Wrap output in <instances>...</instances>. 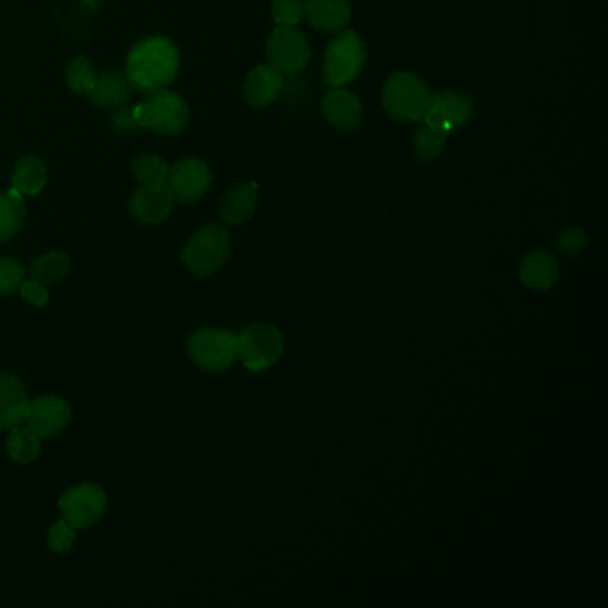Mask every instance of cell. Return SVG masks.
Instances as JSON below:
<instances>
[{
  "label": "cell",
  "mask_w": 608,
  "mask_h": 608,
  "mask_svg": "<svg viewBox=\"0 0 608 608\" xmlns=\"http://www.w3.org/2000/svg\"><path fill=\"white\" fill-rule=\"evenodd\" d=\"M272 15L280 27H296L304 18V0H273Z\"/></svg>",
  "instance_id": "obj_29"
},
{
  "label": "cell",
  "mask_w": 608,
  "mask_h": 608,
  "mask_svg": "<svg viewBox=\"0 0 608 608\" xmlns=\"http://www.w3.org/2000/svg\"><path fill=\"white\" fill-rule=\"evenodd\" d=\"M368 59L366 43L352 29L337 33L330 40L323 58L325 81L332 88H341L355 81L361 75Z\"/></svg>",
  "instance_id": "obj_3"
},
{
  "label": "cell",
  "mask_w": 608,
  "mask_h": 608,
  "mask_svg": "<svg viewBox=\"0 0 608 608\" xmlns=\"http://www.w3.org/2000/svg\"><path fill=\"white\" fill-rule=\"evenodd\" d=\"M25 213L24 198L17 189L0 193V243L8 241L20 231Z\"/></svg>",
  "instance_id": "obj_22"
},
{
  "label": "cell",
  "mask_w": 608,
  "mask_h": 608,
  "mask_svg": "<svg viewBox=\"0 0 608 608\" xmlns=\"http://www.w3.org/2000/svg\"><path fill=\"white\" fill-rule=\"evenodd\" d=\"M47 182V166L38 156H24L11 173V184L20 195L34 197Z\"/></svg>",
  "instance_id": "obj_21"
},
{
  "label": "cell",
  "mask_w": 608,
  "mask_h": 608,
  "mask_svg": "<svg viewBox=\"0 0 608 608\" xmlns=\"http://www.w3.org/2000/svg\"><path fill=\"white\" fill-rule=\"evenodd\" d=\"M270 65L280 74H296L309 65L311 47L305 34L296 27H277L266 45Z\"/></svg>",
  "instance_id": "obj_8"
},
{
  "label": "cell",
  "mask_w": 608,
  "mask_h": 608,
  "mask_svg": "<svg viewBox=\"0 0 608 608\" xmlns=\"http://www.w3.org/2000/svg\"><path fill=\"white\" fill-rule=\"evenodd\" d=\"M106 505L107 496L104 489L93 484L72 487L59 500L63 519L74 528H88L95 525L102 518Z\"/></svg>",
  "instance_id": "obj_10"
},
{
  "label": "cell",
  "mask_w": 608,
  "mask_h": 608,
  "mask_svg": "<svg viewBox=\"0 0 608 608\" xmlns=\"http://www.w3.org/2000/svg\"><path fill=\"white\" fill-rule=\"evenodd\" d=\"M284 77L272 65H259L248 72L243 84V97L250 106L268 107L279 99Z\"/></svg>",
  "instance_id": "obj_15"
},
{
  "label": "cell",
  "mask_w": 608,
  "mask_h": 608,
  "mask_svg": "<svg viewBox=\"0 0 608 608\" xmlns=\"http://www.w3.org/2000/svg\"><path fill=\"white\" fill-rule=\"evenodd\" d=\"M519 279L526 288L546 291L559 280V263L548 250H534L519 264Z\"/></svg>",
  "instance_id": "obj_18"
},
{
  "label": "cell",
  "mask_w": 608,
  "mask_h": 608,
  "mask_svg": "<svg viewBox=\"0 0 608 608\" xmlns=\"http://www.w3.org/2000/svg\"><path fill=\"white\" fill-rule=\"evenodd\" d=\"M257 206V184L243 182L225 193L220 202V218L229 225H243L252 218Z\"/></svg>",
  "instance_id": "obj_19"
},
{
  "label": "cell",
  "mask_w": 608,
  "mask_h": 608,
  "mask_svg": "<svg viewBox=\"0 0 608 608\" xmlns=\"http://www.w3.org/2000/svg\"><path fill=\"white\" fill-rule=\"evenodd\" d=\"M140 127V122H138L136 113H134V107H120L118 111L111 115V129L120 132V134L136 132Z\"/></svg>",
  "instance_id": "obj_32"
},
{
  "label": "cell",
  "mask_w": 608,
  "mask_h": 608,
  "mask_svg": "<svg viewBox=\"0 0 608 608\" xmlns=\"http://www.w3.org/2000/svg\"><path fill=\"white\" fill-rule=\"evenodd\" d=\"M47 543L54 553H66L75 543V528L65 519L52 526L47 534Z\"/></svg>",
  "instance_id": "obj_31"
},
{
  "label": "cell",
  "mask_w": 608,
  "mask_h": 608,
  "mask_svg": "<svg viewBox=\"0 0 608 608\" xmlns=\"http://www.w3.org/2000/svg\"><path fill=\"white\" fill-rule=\"evenodd\" d=\"M213 182L211 168L197 157H184L168 168L165 188L175 202H195Z\"/></svg>",
  "instance_id": "obj_9"
},
{
  "label": "cell",
  "mask_w": 608,
  "mask_h": 608,
  "mask_svg": "<svg viewBox=\"0 0 608 608\" xmlns=\"http://www.w3.org/2000/svg\"><path fill=\"white\" fill-rule=\"evenodd\" d=\"M304 17L323 33L343 31L352 17L350 0H304Z\"/></svg>",
  "instance_id": "obj_16"
},
{
  "label": "cell",
  "mask_w": 608,
  "mask_h": 608,
  "mask_svg": "<svg viewBox=\"0 0 608 608\" xmlns=\"http://www.w3.org/2000/svg\"><path fill=\"white\" fill-rule=\"evenodd\" d=\"M428 84L412 72L400 70L387 79L382 90V104L396 122H423L432 102Z\"/></svg>",
  "instance_id": "obj_2"
},
{
  "label": "cell",
  "mask_w": 608,
  "mask_h": 608,
  "mask_svg": "<svg viewBox=\"0 0 608 608\" xmlns=\"http://www.w3.org/2000/svg\"><path fill=\"white\" fill-rule=\"evenodd\" d=\"M70 270V257L65 252H49L34 259L31 277L42 284H54L63 279Z\"/></svg>",
  "instance_id": "obj_25"
},
{
  "label": "cell",
  "mask_w": 608,
  "mask_h": 608,
  "mask_svg": "<svg viewBox=\"0 0 608 608\" xmlns=\"http://www.w3.org/2000/svg\"><path fill=\"white\" fill-rule=\"evenodd\" d=\"M188 348L200 370L220 373L238 359V336L231 330L200 329L189 337Z\"/></svg>",
  "instance_id": "obj_6"
},
{
  "label": "cell",
  "mask_w": 608,
  "mask_h": 608,
  "mask_svg": "<svg viewBox=\"0 0 608 608\" xmlns=\"http://www.w3.org/2000/svg\"><path fill=\"white\" fill-rule=\"evenodd\" d=\"M321 113L337 131L352 132L361 125L364 109L354 91L346 90L345 86H341L325 95V99L321 102Z\"/></svg>",
  "instance_id": "obj_13"
},
{
  "label": "cell",
  "mask_w": 608,
  "mask_h": 608,
  "mask_svg": "<svg viewBox=\"0 0 608 608\" xmlns=\"http://www.w3.org/2000/svg\"><path fill=\"white\" fill-rule=\"evenodd\" d=\"M132 84L125 72H106L97 79L90 99L95 106L118 107L131 97Z\"/></svg>",
  "instance_id": "obj_20"
},
{
  "label": "cell",
  "mask_w": 608,
  "mask_h": 608,
  "mask_svg": "<svg viewBox=\"0 0 608 608\" xmlns=\"http://www.w3.org/2000/svg\"><path fill=\"white\" fill-rule=\"evenodd\" d=\"M6 450L13 461L20 462V464L33 462L42 452V437L38 436L33 428H22L18 425L13 428L11 436L8 437Z\"/></svg>",
  "instance_id": "obj_23"
},
{
  "label": "cell",
  "mask_w": 608,
  "mask_h": 608,
  "mask_svg": "<svg viewBox=\"0 0 608 608\" xmlns=\"http://www.w3.org/2000/svg\"><path fill=\"white\" fill-rule=\"evenodd\" d=\"M18 289L25 302L36 305V307H43L49 302V291L45 288V284L38 280H24Z\"/></svg>",
  "instance_id": "obj_33"
},
{
  "label": "cell",
  "mask_w": 608,
  "mask_h": 608,
  "mask_svg": "<svg viewBox=\"0 0 608 608\" xmlns=\"http://www.w3.org/2000/svg\"><path fill=\"white\" fill-rule=\"evenodd\" d=\"M179 52L172 40L165 36H152L141 40L129 52L125 74L132 88L152 93L172 83L179 72Z\"/></svg>",
  "instance_id": "obj_1"
},
{
  "label": "cell",
  "mask_w": 608,
  "mask_h": 608,
  "mask_svg": "<svg viewBox=\"0 0 608 608\" xmlns=\"http://www.w3.org/2000/svg\"><path fill=\"white\" fill-rule=\"evenodd\" d=\"M70 421V407L59 396L43 395L29 402L25 423L40 437L56 436Z\"/></svg>",
  "instance_id": "obj_12"
},
{
  "label": "cell",
  "mask_w": 608,
  "mask_h": 608,
  "mask_svg": "<svg viewBox=\"0 0 608 608\" xmlns=\"http://www.w3.org/2000/svg\"><path fill=\"white\" fill-rule=\"evenodd\" d=\"M134 113L141 127L163 136L179 134L189 122L188 102L166 88L148 93L147 100L134 106Z\"/></svg>",
  "instance_id": "obj_5"
},
{
  "label": "cell",
  "mask_w": 608,
  "mask_h": 608,
  "mask_svg": "<svg viewBox=\"0 0 608 608\" xmlns=\"http://www.w3.org/2000/svg\"><path fill=\"white\" fill-rule=\"evenodd\" d=\"M24 277L25 268L22 264L11 257H2L0 259V296L15 293L20 288V284L24 282Z\"/></svg>",
  "instance_id": "obj_28"
},
{
  "label": "cell",
  "mask_w": 608,
  "mask_h": 608,
  "mask_svg": "<svg viewBox=\"0 0 608 608\" xmlns=\"http://www.w3.org/2000/svg\"><path fill=\"white\" fill-rule=\"evenodd\" d=\"M29 398L17 377L0 373V430H13L25 423Z\"/></svg>",
  "instance_id": "obj_17"
},
{
  "label": "cell",
  "mask_w": 608,
  "mask_h": 608,
  "mask_svg": "<svg viewBox=\"0 0 608 608\" xmlns=\"http://www.w3.org/2000/svg\"><path fill=\"white\" fill-rule=\"evenodd\" d=\"M173 200L165 186H141L131 198V213L145 225H159L172 214Z\"/></svg>",
  "instance_id": "obj_14"
},
{
  "label": "cell",
  "mask_w": 608,
  "mask_h": 608,
  "mask_svg": "<svg viewBox=\"0 0 608 608\" xmlns=\"http://www.w3.org/2000/svg\"><path fill=\"white\" fill-rule=\"evenodd\" d=\"M446 143H448V134L427 124L421 125L412 140L414 154L423 163H430L441 156Z\"/></svg>",
  "instance_id": "obj_24"
},
{
  "label": "cell",
  "mask_w": 608,
  "mask_h": 608,
  "mask_svg": "<svg viewBox=\"0 0 608 608\" xmlns=\"http://www.w3.org/2000/svg\"><path fill=\"white\" fill-rule=\"evenodd\" d=\"M97 79H99V75L95 72V68L83 56L75 58L66 68V83L75 93L90 95L97 84Z\"/></svg>",
  "instance_id": "obj_27"
},
{
  "label": "cell",
  "mask_w": 608,
  "mask_h": 608,
  "mask_svg": "<svg viewBox=\"0 0 608 608\" xmlns=\"http://www.w3.org/2000/svg\"><path fill=\"white\" fill-rule=\"evenodd\" d=\"M284 354V336L270 323H254L238 336V359L250 371L272 368Z\"/></svg>",
  "instance_id": "obj_7"
},
{
  "label": "cell",
  "mask_w": 608,
  "mask_h": 608,
  "mask_svg": "<svg viewBox=\"0 0 608 608\" xmlns=\"http://www.w3.org/2000/svg\"><path fill=\"white\" fill-rule=\"evenodd\" d=\"M473 116V102L459 91H439L432 95L423 124L432 125L439 131L450 132L468 124Z\"/></svg>",
  "instance_id": "obj_11"
},
{
  "label": "cell",
  "mask_w": 608,
  "mask_h": 608,
  "mask_svg": "<svg viewBox=\"0 0 608 608\" xmlns=\"http://www.w3.org/2000/svg\"><path fill=\"white\" fill-rule=\"evenodd\" d=\"M168 168L170 165L163 157L152 156V154L136 157L132 161V173L141 182V186H154V188L165 186Z\"/></svg>",
  "instance_id": "obj_26"
},
{
  "label": "cell",
  "mask_w": 608,
  "mask_h": 608,
  "mask_svg": "<svg viewBox=\"0 0 608 608\" xmlns=\"http://www.w3.org/2000/svg\"><path fill=\"white\" fill-rule=\"evenodd\" d=\"M553 247L559 250L560 254L576 255L584 252L587 247V236L582 229L571 227L564 231L557 232L553 238Z\"/></svg>",
  "instance_id": "obj_30"
},
{
  "label": "cell",
  "mask_w": 608,
  "mask_h": 608,
  "mask_svg": "<svg viewBox=\"0 0 608 608\" xmlns=\"http://www.w3.org/2000/svg\"><path fill=\"white\" fill-rule=\"evenodd\" d=\"M231 236L222 225H206L189 238L182 250V261L189 272L209 277L227 263L231 254Z\"/></svg>",
  "instance_id": "obj_4"
}]
</instances>
